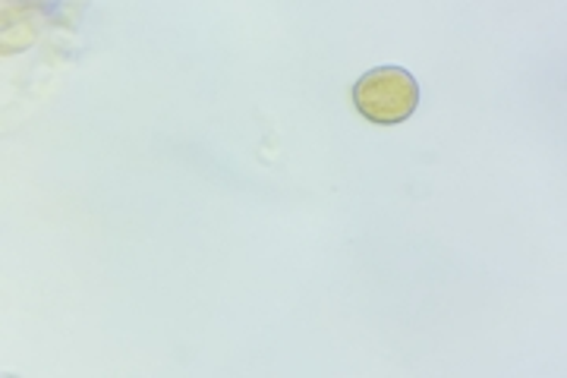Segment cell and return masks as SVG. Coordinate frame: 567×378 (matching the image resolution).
Listing matches in <instances>:
<instances>
[{"instance_id": "6da1fadb", "label": "cell", "mask_w": 567, "mask_h": 378, "mask_svg": "<svg viewBox=\"0 0 567 378\" xmlns=\"http://www.w3.org/2000/svg\"><path fill=\"white\" fill-rule=\"evenodd\" d=\"M353 104L369 123L394 126L420 108V82L404 67H375L353 85Z\"/></svg>"}]
</instances>
